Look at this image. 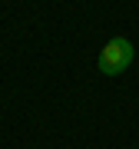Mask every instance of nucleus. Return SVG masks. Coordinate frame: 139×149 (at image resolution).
Segmentation results:
<instances>
[{"instance_id": "obj_1", "label": "nucleus", "mask_w": 139, "mask_h": 149, "mask_svg": "<svg viewBox=\"0 0 139 149\" xmlns=\"http://www.w3.org/2000/svg\"><path fill=\"white\" fill-rule=\"evenodd\" d=\"M133 56H136V50H133V43L123 40V37H113L106 47L99 50V73H106V76H119L123 70L133 63Z\"/></svg>"}]
</instances>
